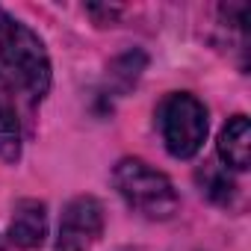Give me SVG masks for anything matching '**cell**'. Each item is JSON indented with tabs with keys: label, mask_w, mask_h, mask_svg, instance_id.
<instances>
[{
	"label": "cell",
	"mask_w": 251,
	"mask_h": 251,
	"mask_svg": "<svg viewBox=\"0 0 251 251\" xmlns=\"http://www.w3.org/2000/svg\"><path fill=\"white\" fill-rule=\"evenodd\" d=\"M0 80L12 95L42 103L53 83L50 53L42 36L0 6Z\"/></svg>",
	"instance_id": "6da1fadb"
},
{
	"label": "cell",
	"mask_w": 251,
	"mask_h": 251,
	"mask_svg": "<svg viewBox=\"0 0 251 251\" xmlns=\"http://www.w3.org/2000/svg\"><path fill=\"white\" fill-rule=\"evenodd\" d=\"M112 186L133 213L151 222H166L180 210V195L169 175L142 157H121L112 169Z\"/></svg>",
	"instance_id": "7a4b0ae2"
},
{
	"label": "cell",
	"mask_w": 251,
	"mask_h": 251,
	"mask_svg": "<svg viewBox=\"0 0 251 251\" xmlns=\"http://www.w3.org/2000/svg\"><path fill=\"white\" fill-rule=\"evenodd\" d=\"M207 130H210V118L201 98H195L192 92H172L163 100L160 133L166 151L175 160H192L204 148Z\"/></svg>",
	"instance_id": "3957f363"
},
{
	"label": "cell",
	"mask_w": 251,
	"mask_h": 251,
	"mask_svg": "<svg viewBox=\"0 0 251 251\" xmlns=\"http://www.w3.org/2000/svg\"><path fill=\"white\" fill-rule=\"evenodd\" d=\"M106 225L103 204L95 195H77L65 204L56 233V251H92Z\"/></svg>",
	"instance_id": "277c9868"
},
{
	"label": "cell",
	"mask_w": 251,
	"mask_h": 251,
	"mask_svg": "<svg viewBox=\"0 0 251 251\" xmlns=\"http://www.w3.org/2000/svg\"><path fill=\"white\" fill-rule=\"evenodd\" d=\"M48 236V204L39 198H21L12 210L9 239L24 251H36L45 245Z\"/></svg>",
	"instance_id": "5b68a950"
},
{
	"label": "cell",
	"mask_w": 251,
	"mask_h": 251,
	"mask_svg": "<svg viewBox=\"0 0 251 251\" xmlns=\"http://www.w3.org/2000/svg\"><path fill=\"white\" fill-rule=\"evenodd\" d=\"M216 151H219V160L225 163V169H230V172H245L251 166V124H248V115L236 112L225 121V127L219 130Z\"/></svg>",
	"instance_id": "8992f818"
},
{
	"label": "cell",
	"mask_w": 251,
	"mask_h": 251,
	"mask_svg": "<svg viewBox=\"0 0 251 251\" xmlns=\"http://www.w3.org/2000/svg\"><path fill=\"white\" fill-rule=\"evenodd\" d=\"M21 148H24V133L15 109V95L0 80V160L15 166L21 160Z\"/></svg>",
	"instance_id": "52a82bcc"
},
{
	"label": "cell",
	"mask_w": 251,
	"mask_h": 251,
	"mask_svg": "<svg viewBox=\"0 0 251 251\" xmlns=\"http://www.w3.org/2000/svg\"><path fill=\"white\" fill-rule=\"evenodd\" d=\"M145 65H148V56L142 53V50H127V53H121L106 71V80H109V86L118 92V95H124L130 86H136V80L142 77V71H145Z\"/></svg>",
	"instance_id": "ba28073f"
},
{
	"label": "cell",
	"mask_w": 251,
	"mask_h": 251,
	"mask_svg": "<svg viewBox=\"0 0 251 251\" xmlns=\"http://www.w3.org/2000/svg\"><path fill=\"white\" fill-rule=\"evenodd\" d=\"M198 180H201V192H207V195H210L213 201H219V204H227V201L233 198V192H236L233 180L227 177V169H225V172L204 169V172L198 175Z\"/></svg>",
	"instance_id": "9c48e42d"
},
{
	"label": "cell",
	"mask_w": 251,
	"mask_h": 251,
	"mask_svg": "<svg viewBox=\"0 0 251 251\" xmlns=\"http://www.w3.org/2000/svg\"><path fill=\"white\" fill-rule=\"evenodd\" d=\"M0 251H3V242H0Z\"/></svg>",
	"instance_id": "30bf717a"
}]
</instances>
